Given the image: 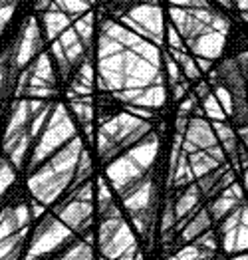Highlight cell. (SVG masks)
<instances>
[{
	"label": "cell",
	"instance_id": "obj_16",
	"mask_svg": "<svg viewBox=\"0 0 248 260\" xmlns=\"http://www.w3.org/2000/svg\"><path fill=\"white\" fill-rule=\"evenodd\" d=\"M210 224H215V222L208 215V209H201L181 231V240L183 242H195L199 237H203L204 233L210 231Z\"/></svg>",
	"mask_w": 248,
	"mask_h": 260
},
{
	"label": "cell",
	"instance_id": "obj_52",
	"mask_svg": "<svg viewBox=\"0 0 248 260\" xmlns=\"http://www.w3.org/2000/svg\"><path fill=\"white\" fill-rule=\"evenodd\" d=\"M4 80H6V72H4V68L0 66V91H2V86H4Z\"/></svg>",
	"mask_w": 248,
	"mask_h": 260
},
{
	"label": "cell",
	"instance_id": "obj_25",
	"mask_svg": "<svg viewBox=\"0 0 248 260\" xmlns=\"http://www.w3.org/2000/svg\"><path fill=\"white\" fill-rule=\"evenodd\" d=\"M30 141H32V135H30V133H24L22 137L6 151V155L10 157V163L14 165V169H20V167H22V161H24V157H26L28 147H30Z\"/></svg>",
	"mask_w": 248,
	"mask_h": 260
},
{
	"label": "cell",
	"instance_id": "obj_2",
	"mask_svg": "<svg viewBox=\"0 0 248 260\" xmlns=\"http://www.w3.org/2000/svg\"><path fill=\"white\" fill-rule=\"evenodd\" d=\"M151 133V125L145 119H139L131 113H119L105 121L97 133V153L101 161H110L119 151L135 147Z\"/></svg>",
	"mask_w": 248,
	"mask_h": 260
},
{
	"label": "cell",
	"instance_id": "obj_20",
	"mask_svg": "<svg viewBox=\"0 0 248 260\" xmlns=\"http://www.w3.org/2000/svg\"><path fill=\"white\" fill-rule=\"evenodd\" d=\"M24 237H26V231L0 240V260H18L20 252H22Z\"/></svg>",
	"mask_w": 248,
	"mask_h": 260
},
{
	"label": "cell",
	"instance_id": "obj_43",
	"mask_svg": "<svg viewBox=\"0 0 248 260\" xmlns=\"http://www.w3.org/2000/svg\"><path fill=\"white\" fill-rule=\"evenodd\" d=\"M14 8H16V6H8V8L0 10V34H2V30L6 28V24H8V22H10V18H12Z\"/></svg>",
	"mask_w": 248,
	"mask_h": 260
},
{
	"label": "cell",
	"instance_id": "obj_24",
	"mask_svg": "<svg viewBox=\"0 0 248 260\" xmlns=\"http://www.w3.org/2000/svg\"><path fill=\"white\" fill-rule=\"evenodd\" d=\"M54 10H60L64 14H72L76 18L84 16L90 10V0H54Z\"/></svg>",
	"mask_w": 248,
	"mask_h": 260
},
{
	"label": "cell",
	"instance_id": "obj_12",
	"mask_svg": "<svg viewBox=\"0 0 248 260\" xmlns=\"http://www.w3.org/2000/svg\"><path fill=\"white\" fill-rule=\"evenodd\" d=\"M191 50L197 54V58H206V60H215L223 54L225 50V36L215 32V30H208L201 34L197 40L189 42Z\"/></svg>",
	"mask_w": 248,
	"mask_h": 260
},
{
	"label": "cell",
	"instance_id": "obj_4",
	"mask_svg": "<svg viewBox=\"0 0 248 260\" xmlns=\"http://www.w3.org/2000/svg\"><path fill=\"white\" fill-rule=\"evenodd\" d=\"M69 237H72V231L68 226L56 215H48L34 231L32 242L26 252V260H42V256L60 248Z\"/></svg>",
	"mask_w": 248,
	"mask_h": 260
},
{
	"label": "cell",
	"instance_id": "obj_26",
	"mask_svg": "<svg viewBox=\"0 0 248 260\" xmlns=\"http://www.w3.org/2000/svg\"><path fill=\"white\" fill-rule=\"evenodd\" d=\"M226 173V167H219V169H215V171H210V173L203 175L201 179H199V183H197V187H199V191H201V195L204 197H210L212 195V191H215V187L219 185V181L223 179V175Z\"/></svg>",
	"mask_w": 248,
	"mask_h": 260
},
{
	"label": "cell",
	"instance_id": "obj_53",
	"mask_svg": "<svg viewBox=\"0 0 248 260\" xmlns=\"http://www.w3.org/2000/svg\"><path fill=\"white\" fill-rule=\"evenodd\" d=\"M50 4V0H38V4H36V10H42Z\"/></svg>",
	"mask_w": 248,
	"mask_h": 260
},
{
	"label": "cell",
	"instance_id": "obj_11",
	"mask_svg": "<svg viewBox=\"0 0 248 260\" xmlns=\"http://www.w3.org/2000/svg\"><path fill=\"white\" fill-rule=\"evenodd\" d=\"M185 141L193 143L199 151H208L210 147L219 145V139H217V133L212 129L210 123H206L203 117H193L189 121V127L185 133Z\"/></svg>",
	"mask_w": 248,
	"mask_h": 260
},
{
	"label": "cell",
	"instance_id": "obj_7",
	"mask_svg": "<svg viewBox=\"0 0 248 260\" xmlns=\"http://www.w3.org/2000/svg\"><path fill=\"white\" fill-rule=\"evenodd\" d=\"M42 46V34H40V26L36 18H30L28 22H24L22 32L14 42V58L12 62L16 68H24L28 64Z\"/></svg>",
	"mask_w": 248,
	"mask_h": 260
},
{
	"label": "cell",
	"instance_id": "obj_10",
	"mask_svg": "<svg viewBox=\"0 0 248 260\" xmlns=\"http://www.w3.org/2000/svg\"><path fill=\"white\" fill-rule=\"evenodd\" d=\"M30 220H32V211H30L28 205L6 207L0 213V240L14 237V235L26 231Z\"/></svg>",
	"mask_w": 248,
	"mask_h": 260
},
{
	"label": "cell",
	"instance_id": "obj_49",
	"mask_svg": "<svg viewBox=\"0 0 248 260\" xmlns=\"http://www.w3.org/2000/svg\"><path fill=\"white\" fill-rule=\"evenodd\" d=\"M238 135L242 137V143L246 145V149H248V125H242V127L238 129Z\"/></svg>",
	"mask_w": 248,
	"mask_h": 260
},
{
	"label": "cell",
	"instance_id": "obj_5",
	"mask_svg": "<svg viewBox=\"0 0 248 260\" xmlns=\"http://www.w3.org/2000/svg\"><path fill=\"white\" fill-rule=\"evenodd\" d=\"M125 62V89H145L151 86H163V76L159 68L145 62L131 50L123 52Z\"/></svg>",
	"mask_w": 248,
	"mask_h": 260
},
{
	"label": "cell",
	"instance_id": "obj_34",
	"mask_svg": "<svg viewBox=\"0 0 248 260\" xmlns=\"http://www.w3.org/2000/svg\"><path fill=\"white\" fill-rule=\"evenodd\" d=\"M52 54H54V58H56V62H58V68H60L62 76L66 78V76H68V72H69V68H72V64L68 62L66 52H64L62 44L58 42V40H54V42H52Z\"/></svg>",
	"mask_w": 248,
	"mask_h": 260
},
{
	"label": "cell",
	"instance_id": "obj_23",
	"mask_svg": "<svg viewBox=\"0 0 248 260\" xmlns=\"http://www.w3.org/2000/svg\"><path fill=\"white\" fill-rule=\"evenodd\" d=\"M131 52L137 54L139 58H143L145 62H149L151 66H155V68L161 66L163 54H161V50H159L157 46H153V42H149V40H141L139 44H135V46L131 48Z\"/></svg>",
	"mask_w": 248,
	"mask_h": 260
},
{
	"label": "cell",
	"instance_id": "obj_41",
	"mask_svg": "<svg viewBox=\"0 0 248 260\" xmlns=\"http://www.w3.org/2000/svg\"><path fill=\"white\" fill-rule=\"evenodd\" d=\"M206 153H208V155H210V157H212V159H215L219 165H225L226 153H225V149H223L221 145H215V147H210V149H208Z\"/></svg>",
	"mask_w": 248,
	"mask_h": 260
},
{
	"label": "cell",
	"instance_id": "obj_50",
	"mask_svg": "<svg viewBox=\"0 0 248 260\" xmlns=\"http://www.w3.org/2000/svg\"><path fill=\"white\" fill-rule=\"evenodd\" d=\"M16 4H18V0H0V10H4L8 6H16Z\"/></svg>",
	"mask_w": 248,
	"mask_h": 260
},
{
	"label": "cell",
	"instance_id": "obj_48",
	"mask_svg": "<svg viewBox=\"0 0 248 260\" xmlns=\"http://www.w3.org/2000/svg\"><path fill=\"white\" fill-rule=\"evenodd\" d=\"M197 95H199V98H208V95H210V93H208V86H206V84H201V86H197Z\"/></svg>",
	"mask_w": 248,
	"mask_h": 260
},
{
	"label": "cell",
	"instance_id": "obj_13",
	"mask_svg": "<svg viewBox=\"0 0 248 260\" xmlns=\"http://www.w3.org/2000/svg\"><path fill=\"white\" fill-rule=\"evenodd\" d=\"M157 151H159V137L153 133V135H147L143 141H139L135 147H131L129 153H127V157L133 159L143 171H147L153 165V161L157 157Z\"/></svg>",
	"mask_w": 248,
	"mask_h": 260
},
{
	"label": "cell",
	"instance_id": "obj_21",
	"mask_svg": "<svg viewBox=\"0 0 248 260\" xmlns=\"http://www.w3.org/2000/svg\"><path fill=\"white\" fill-rule=\"evenodd\" d=\"M165 104V87L163 86H151L143 89V93L135 100L137 108H161Z\"/></svg>",
	"mask_w": 248,
	"mask_h": 260
},
{
	"label": "cell",
	"instance_id": "obj_22",
	"mask_svg": "<svg viewBox=\"0 0 248 260\" xmlns=\"http://www.w3.org/2000/svg\"><path fill=\"white\" fill-rule=\"evenodd\" d=\"M72 109L78 117V121L86 127V133L91 131V119H93V108H91L90 98H80V100H72Z\"/></svg>",
	"mask_w": 248,
	"mask_h": 260
},
{
	"label": "cell",
	"instance_id": "obj_8",
	"mask_svg": "<svg viewBox=\"0 0 248 260\" xmlns=\"http://www.w3.org/2000/svg\"><path fill=\"white\" fill-rule=\"evenodd\" d=\"M131 20L139 24L143 30H147L153 38V42L163 44V34H165V20H163V10L157 4H139L129 14Z\"/></svg>",
	"mask_w": 248,
	"mask_h": 260
},
{
	"label": "cell",
	"instance_id": "obj_56",
	"mask_svg": "<svg viewBox=\"0 0 248 260\" xmlns=\"http://www.w3.org/2000/svg\"><path fill=\"white\" fill-rule=\"evenodd\" d=\"M242 18H244V20L248 22V12H242Z\"/></svg>",
	"mask_w": 248,
	"mask_h": 260
},
{
	"label": "cell",
	"instance_id": "obj_29",
	"mask_svg": "<svg viewBox=\"0 0 248 260\" xmlns=\"http://www.w3.org/2000/svg\"><path fill=\"white\" fill-rule=\"evenodd\" d=\"M16 179V169L14 165L8 161V159H0V203H2V197L4 193L10 189V185L14 183Z\"/></svg>",
	"mask_w": 248,
	"mask_h": 260
},
{
	"label": "cell",
	"instance_id": "obj_45",
	"mask_svg": "<svg viewBox=\"0 0 248 260\" xmlns=\"http://www.w3.org/2000/svg\"><path fill=\"white\" fill-rule=\"evenodd\" d=\"M42 213H44V205H42V203H38V201H34V203H32V218L40 217Z\"/></svg>",
	"mask_w": 248,
	"mask_h": 260
},
{
	"label": "cell",
	"instance_id": "obj_51",
	"mask_svg": "<svg viewBox=\"0 0 248 260\" xmlns=\"http://www.w3.org/2000/svg\"><path fill=\"white\" fill-rule=\"evenodd\" d=\"M236 6H238L242 12H248V0H236Z\"/></svg>",
	"mask_w": 248,
	"mask_h": 260
},
{
	"label": "cell",
	"instance_id": "obj_38",
	"mask_svg": "<svg viewBox=\"0 0 248 260\" xmlns=\"http://www.w3.org/2000/svg\"><path fill=\"white\" fill-rule=\"evenodd\" d=\"M54 93V89L52 87H26V91H24V95H30V98H50Z\"/></svg>",
	"mask_w": 248,
	"mask_h": 260
},
{
	"label": "cell",
	"instance_id": "obj_18",
	"mask_svg": "<svg viewBox=\"0 0 248 260\" xmlns=\"http://www.w3.org/2000/svg\"><path fill=\"white\" fill-rule=\"evenodd\" d=\"M101 32L108 34V36L113 38V40H117L125 50H131L135 44H139L141 40H143L141 36H137L135 32H131L129 28H125V26H121V24L112 22V20H108L101 24Z\"/></svg>",
	"mask_w": 248,
	"mask_h": 260
},
{
	"label": "cell",
	"instance_id": "obj_54",
	"mask_svg": "<svg viewBox=\"0 0 248 260\" xmlns=\"http://www.w3.org/2000/svg\"><path fill=\"white\" fill-rule=\"evenodd\" d=\"M244 187H246V191H248V167H246V171H244Z\"/></svg>",
	"mask_w": 248,
	"mask_h": 260
},
{
	"label": "cell",
	"instance_id": "obj_44",
	"mask_svg": "<svg viewBox=\"0 0 248 260\" xmlns=\"http://www.w3.org/2000/svg\"><path fill=\"white\" fill-rule=\"evenodd\" d=\"M193 108H195V98H187L183 104H181L179 108V115H189V111H193Z\"/></svg>",
	"mask_w": 248,
	"mask_h": 260
},
{
	"label": "cell",
	"instance_id": "obj_1",
	"mask_svg": "<svg viewBox=\"0 0 248 260\" xmlns=\"http://www.w3.org/2000/svg\"><path fill=\"white\" fill-rule=\"evenodd\" d=\"M82 153H84V145L80 137H74L68 145H64L60 151L54 153L52 159L28 179V189L34 201L42 203L46 207V205H52L62 195L76 177Z\"/></svg>",
	"mask_w": 248,
	"mask_h": 260
},
{
	"label": "cell",
	"instance_id": "obj_27",
	"mask_svg": "<svg viewBox=\"0 0 248 260\" xmlns=\"http://www.w3.org/2000/svg\"><path fill=\"white\" fill-rule=\"evenodd\" d=\"M173 58L177 60V64H179L181 70L185 72V78H189V80H199V78H201V70H199L197 62H195L191 56H187V54H183L179 50H175V52H173Z\"/></svg>",
	"mask_w": 248,
	"mask_h": 260
},
{
	"label": "cell",
	"instance_id": "obj_37",
	"mask_svg": "<svg viewBox=\"0 0 248 260\" xmlns=\"http://www.w3.org/2000/svg\"><path fill=\"white\" fill-rule=\"evenodd\" d=\"M167 74H169L171 84H173V86H177V84H179V78H181L179 64H177L173 58H169V56H167Z\"/></svg>",
	"mask_w": 248,
	"mask_h": 260
},
{
	"label": "cell",
	"instance_id": "obj_6",
	"mask_svg": "<svg viewBox=\"0 0 248 260\" xmlns=\"http://www.w3.org/2000/svg\"><path fill=\"white\" fill-rule=\"evenodd\" d=\"M56 217L74 233H88L91 224V201L69 197L64 205L56 209Z\"/></svg>",
	"mask_w": 248,
	"mask_h": 260
},
{
	"label": "cell",
	"instance_id": "obj_31",
	"mask_svg": "<svg viewBox=\"0 0 248 260\" xmlns=\"http://www.w3.org/2000/svg\"><path fill=\"white\" fill-rule=\"evenodd\" d=\"M91 173V161L90 155L84 151L82 157H80V163H78V169H76V177H74V189H78L80 185L86 183V179L90 177Z\"/></svg>",
	"mask_w": 248,
	"mask_h": 260
},
{
	"label": "cell",
	"instance_id": "obj_39",
	"mask_svg": "<svg viewBox=\"0 0 248 260\" xmlns=\"http://www.w3.org/2000/svg\"><path fill=\"white\" fill-rule=\"evenodd\" d=\"M210 28H212L215 32H219V34H223V36H225L226 32H228V20H226V18H223L221 14H215Z\"/></svg>",
	"mask_w": 248,
	"mask_h": 260
},
{
	"label": "cell",
	"instance_id": "obj_42",
	"mask_svg": "<svg viewBox=\"0 0 248 260\" xmlns=\"http://www.w3.org/2000/svg\"><path fill=\"white\" fill-rule=\"evenodd\" d=\"M127 113H131V115H135V117H139V119H145V121H149L151 119V111H147V109L143 108H137V106H129L127 108Z\"/></svg>",
	"mask_w": 248,
	"mask_h": 260
},
{
	"label": "cell",
	"instance_id": "obj_57",
	"mask_svg": "<svg viewBox=\"0 0 248 260\" xmlns=\"http://www.w3.org/2000/svg\"><path fill=\"white\" fill-rule=\"evenodd\" d=\"M90 2H93V0H90Z\"/></svg>",
	"mask_w": 248,
	"mask_h": 260
},
{
	"label": "cell",
	"instance_id": "obj_47",
	"mask_svg": "<svg viewBox=\"0 0 248 260\" xmlns=\"http://www.w3.org/2000/svg\"><path fill=\"white\" fill-rule=\"evenodd\" d=\"M185 89H187V84H177V86H175V93H173L175 100H181V98L185 95Z\"/></svg>",
	"mask_w": 248,
	"mask_h": 260
},
{
	"label": "cell",
	"instance_id": "obj_3",
	"mask_svg": "<svg viewBox=\"0 0 248 260\" xmlns=\"http://www.w3.org/2000/svg\"><path fill=\"white\" fill-rule=\"evenodd\" d=\"M76 137V125L74 121L69 119V113L64 104H58L50 119H48V125H46L44 133L36 145V151L32 155V161H30V171H34L44 159H48L50 155H54L56 151H60L64 145H68L69 141Z\"/></svg>",
	"mask_w": 248,
	"mask_h": 260
},
{
	"label": "cell",
	"instance_id": "obj_32",
	"mask_svg": "<svg viewBox=\"0 0 248 260\" xmlns=\"http://www.w3.org/2000/svg\"><path fill=\"white\" fill-rule=\"evenodd\" d=\"M203 109H204V113H206L210 119H215V121H225L226 113L223 111L221 104L217 102L215 93H210L208 98H204V100H203Z\"/></svg>",
	"mask_w": 248,
	"mask_h": 260
},
{
	"label": "cell",
	"instance_id": "obj_15",
	"mask_svg": "<svg viewBox=\"0 0 248 260\" xmlns=\"http://www.w3.org/2000/svg\"><path fill=\"white\" fill-rule=\"evenodd\" d=\"M221 78H225L226 89L232 93V98H246V89H244V74L242 70L238 68L236 60H226L221 72H219Z\"/></svg>",
	"mask_w": 248,
	"mask_h": 260
},
{
	"label": "cell",
	"instance_id": "obj_40",
	"mask_svg": "<svg viewBox=\"0 0 248 260\" xmlns=\"http://www.w3.org/2000/svg\"><path fill=\"white\" fill-rule=\"evenodd\" d=\"M167 36H169V46H173L175 50L183 48V38H181V34L177 32V28L169 26V30H167Z\"/></svg>",
	"mask_w": 248,
	"mask_h": 260
},
{
	"label": "cell",
	"instance_id": "obj_28",
	"mask_svg": "<svg viewBox=\"0 0 248 260\" xmlns=\"http://www.w3.org/2000/svg\"><path fill=\"white\" fill-rule=\"evenodd\" d=\"M74 30L78 32V36H80L82 44L88 46V44L91 42V34H93V14H91V12H86L84 16L76 18Z\"/></svg>",
	"mask_w": 248,
	"mask_h": 260
},
{
	"label": "cell",
	"instance_id": "obj_14",
	"mask_svg": "<svg viewBox=\"0 0 248 260\" xmlns=\"http://www.w3.org/2000/svg\"><path fill=\"white\" fill-rule=\"evenodd\" d=\"M30 70V84L28 87H52L54 89V68H52V60L50 54H40L34 66L28 68Z\"/></svg>",
	"mask_w": 248,
	"mask_h": 260
},
{
	"label": "cell",
	"instance_id": "obj_33",
	"mask_svg": "<svg viewBox=\"0 0 248 260\" xmlns=\"http://www.w3.org/2000/svg\"><path fill=\"white\" fill-rule=\"evenodd\" d=\"M215 98H217V102L221 104V108H223V111H225L226 115L232 117V111H234V98H232V93H230L225 86H217Z\"/></svg>",
	"mask_w": 248,
	"mask_h": 260
},
{
	"label": "cell",
	"instance_id": "obj_55",
	"mask_svg": "<svg viewBox=\"0 0 248 260\" xmlns=\"http://www.w3.org/2000/svg\"><path fill=\"white\" fill-rule=\"evenodd\" d=\"M219 2H221V4H223V6H226V8H228V6H230V0H219Z\"/></svg>",
	"mask_w": 248,
	"mask_h": 260
},
{
	"label": "cell",
	"instance_id": "obj_19",
	"mask_svg": "<svg viewBox=\"0 0 248 260\" xmlns=\"http://www.w3.org/2000/svg\"><path fill=\"white\" fill-rule=\"evenodd\" d=\"M189 163H191V171L195 177H203V175L210 173V171H215V169H219V167H223V165H219L210 155L206 151H197L193 153V155H189Z\"/></svg>",
	"mask_w": 248,
	"mask_h": 260
},
{
	"label": "cell",
	"instance_id": "obj_36",
	"mask_svg": "<svg viewBox=\"0 0 248 260\" xmlns=\"http://www.w3.org/2000/svg\"><path fill=\"white\" fill-rule=\"evenodd\" d=\"M82 86L86 87H91V84H93V70H91L90 62H84L82 64V68H80V72H78V78H76Z\"/></svg>",
	"mask_w": 248,
	"mask_h": 260
},
{
	"label": "cell",
	"instance_id": "obj_35",
	"mask_svg": "<svg viewBox=\"0 0 248 260\" xmlns=\"http://www.w3.org/2000/svg\"><path fill=\"white\" fill-rule=\"evenodd\" d=\"M62 260H91V246L88 242H80L69 252H66Z\"/></svg>",
	"mask_w": 248,
	"mask_h": 260
},
{
	"label": "cell",
	"instance_id": "obj_9",
	"mask_svg": "<svg viewBox=\"0 0 248 260\" xmlns=\"http://www.w3.org/2000/svg\"><path fill=\"white\" fill-rule=\"evenodd\" d=\"M36 117V113L30 108V102H18L14 104V109H12V115H10V121H8V127H6V133H4V151H8L24 133L30 131V125H32V119Z\"/></svg>",
	"mask_w": 248,
	"mask_h": 260
},
{
	"label": "cell",
	"instance_id": "obj_46",
	"mask_svg": "<svg viewBox=\"0 0 248 260\" xmlns=\"http://www.w3.org/2000/svg\"><path fill=\"white\" fill-rule=\"evenodd\" d=\"M195 62H197L201 72H210V60H206V58H197Z\"/></svg>",
	"mask_w": 248,
	"mask_h": 260
},
{
	"label": "cell",
	"instance_id": "obj_30",
	"mask_svg": "<svg viewBox=\"0 0 248 260\" xmlns=\"http://www.w3.org/2000/svg\"><path fill=\"white\" fill-rule=\"evenodd\" d=\"M97 46H99V50H97L99 60L112 58V56H115V54H121V52L125 50V48L117 42V40L110 38V36H108V34H103V32H101V36H99V42H97Z\"/></svg>",
	"mask_w": 248,
	"mask_h": 260
},
{
	"label": "cell",
	"instance_id": "obj_17",
	"mask_svg": "<svg viewBox=\"0 0 248 260\" xmlns=\"http://www.w3.org/2000/svg\"><path fill=\"white\" fill-rule=\"evenodd\" d=\"M42 24H44V30H46V38L48 40H58L60 38V34L64 32V30H68L69 28V16L68 14H64V12H60V10H48L42 14Z\"/></svg>",
	"mask_w": 248,
	"mask_h": 260
}]
</instances>
